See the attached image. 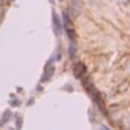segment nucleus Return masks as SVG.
Masks as SVG:
<instances>
[{
    "instance_id": "obj_1",
    "label": "nucleus",
    "mask_w": 130,
    "mask_h": 130,
    "mask_svg": "<svg viewBox=\"0 0 130 130\" xmlns=\"http://www.w3.org/2000/svg\"><path fill=\"white\" fill-rule=\"evenodd\" d=\"M119 3H121L122 6H128V5H130V0H119Z\"/></svg>"
},
{
    "instance_id": "obj_2",
    "label": "nucleus",
    "mask_w": 130,
    "mask_h": 130,
    "mask_svg": "<svg viewBox=\"0 0 130 130\" xmlns=\"http://www.w3.org/2000/svg\"><path fill=\"white\" fill-rule=\"evenodd\" d=\"M2 17H3V6L0 5V19H2Z\"/></svg>"
},
{
    "instance_id": "obj_3",
    "label": "nucleus",
    "mask_w": 130,
    "mask_h": 130,
    "mask_svg": "<svg viewBox=\"0 0 130 130\" xmlns=\"http://www.w3.org/2000/svg\"><path fill=\"white\" fill-rule=\"evenodd\" d=\"M2 2H3L5 5H9V3H11V0H2Z\"/></svg>"
}]
</instances>
